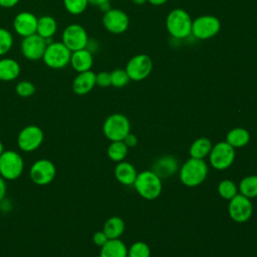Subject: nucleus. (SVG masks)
I'll return each mask as SVG.
<instances>
[{"label":"nucleus","mask_w":257,"mask_h":257,"mask_svg":"<svg viewBox=\"0 0 257 257\" xmlns=\"http://www.w3.org/2000/svg\"><path fill=\"white\" fill-rule=\"evenodd\" d=\"M192 22L193 20L186 10L175 8L167 15L166 27L173 37L183 39L192 34Z\"/></svg>","instance_id":"nucleus-1"},{"label":"nucleus","mask_w":257,"mask_h":257,"mask_svg":"<svg viewBox=\"0 0 257 257\" xmlns=\"http://www.w3.org/2000/svg\"><path fill=\"white\" fill-rule=\"evenodd\" d=\"M208 174L207 164L203 159H189L181 168L180 179L188 187H196L202 184Z\"/></svg>","instance_id":"nucleus-2"},{"label":"nucleus","mask_w":257,"mask_h":257,"mask_svg":"<svg viewBox=\"0 0 257 257\" xmlns=\"http://www.w3.org/2000/svg\"><path fill=\"white\" fill-rule=\"evenodd\" d=\"M71 51L61 41H51L42 56L44 64L52 69H61L69 64Z\"/></svg>","instance_id":"nucleus-3"},{"label":"nucleus","mask_w":257,"mask_h":257,"mask_svg":"<svg viewBox=\"0 0 257 257\" xmlns=\"http://www.w3.org/2000/svg\"><path fill=\"white\" fill-rule=\"evenodd\" d=\"M134 186L137 192L147 200H155L157 199L162 193V181L161 179L152 171H144L140 173Z\"/></svg>","instance_id":"nucleus-4"},{"label":"nucleus","mask_w":257,"mask_h":257,"mask_svg":"<svg viewBox=\"0 0 257 257\" xmlns=\"http://www.w3.org/2000/svg\"><path fill=\"white\" fill-rule=\"evenodd\" d=\"M24 169L23 158L15 151H4L0 155V176L7 180L12 181L18 179Z\"/></svg>","instance_id":"nucleus-5"},{"label":"nucleus","mask_w":257,"mask_h":257,"mask_svg":"<svg viewBox=\"0 0 257 257\" xmlns=\"http://www.w3.org/2000/svg\"><path fill=\"white\" fill-rule=\"evenodd\" d=\"M102 131L104 136L111 142L123 141L131 131L127 117L121 113H113L106 117L103 122Z\"/></svg>","instance_id":"nucleus-6"},{"label":"nucleus","mask_w":257,"mask_h":257,"mask_svg":"<svg viewBox=\"0 0 257 257\" xmlns=\"http://www.w3.org/2000/svg\"><path fill=\"white\" fill-rule=\"evenodd\" d=\"M221 29L219 18L213 15H201L192 22V34L200 40L216 36Z\"/></svg>","instance_id":"nucleus-7"},{"label":"nucleus","mask_w":257,"mask_h":257,"mask_svg":"<svg viewBox=\"0 0 257 257\" xmlns=\"http://www.w3.org/2000/svg\"><path fill=\"white\" fill-rule=\"evenodd\" d=\"M61 42L71 51L87 47L88 35L83 26L77 23L67 25L61 34Z\"/></svg>","instance_id":"nucleus-8"},{"label":"nucleus","mask_w":257,"mask_h":257,"mask_svg":"<svg viewBox=\"0 0 257 257\" xmlns=\"http://www.w3.org/2000/svg\"><path fill=\"white\" fill-rule=\"evenodd\" d=\"M43 139V131L38 125L29 124L19 132L17 137V146L22 152L30 153L41 146Z\"/></svg>","instance_id":"nucleus-9"},{"label":"nucleus","mask_w":257,"mask_h":257,"mask_svg":"<svg viewBox=\"0 0 257 257\" xmlns=\"http://www.w3.org/2000/svg\"><path fill=\"white\" fill-rule=\"evenodd\" d=\"M153 69L152 58L147 54H137L126 63L125 71L131 80L141 81L147 78Z\"/></svg>","instance_id":"nucleus-10"},{"label":"nucleus","mask_w":257,"mask_h":257,"mask_svg":"<svg viewBox=\"0 0 257 257\" xmlns=\"http://www.w3.org/2000/svg\"><path fill=\"white\" fill-rule=\"evenodd\" d=\"M29 176L34 184L38 186H45L54 180L56 176V167L51 161L47 159H40L32 164Z\"/></svg>","instance_id":"nucleus-11"},{"label":"nucleus","mask_w":257,"mask_h":257,"mask_svg":"<svg viewBox=\"0 0 257 257\" xmlns=\"http://www.w3.org/2000/svg\"><path fill=\"white\" fill-rule=\"evenodd\" d=\"M209 160L213 168L225 170L229 168L235 160V149L227 142H220L212 147Z\"/></svg>","instance_id":"nucleus-12"},{"label":"nucleus","mask_w":257,"mask_h":257,"mask_svg":"<svg viewBox=\"0 0 257 257\" xmlns=\"http://www.w3.org/2000/svg\"><path fill=\"white\" fill-rule=\"evenodd\" d=\"M103 27L112 34H121L126 31L130 19L127 14L117 8H110L102 16Z\"/></svg>","instance_id":"nucleus-13"},{"label":"nucleus","mask_w":257,"mask_h":257,"mask_svg":"<svg viewBox=\"0 0 257 257\" xmlns=\"http://www.w3.org/2000/svg\"><path fill=\"white\" fill-rule=\"evenodd\" d=\"M46 45V40L35 33L22 39L20 43V51L26 59L36 61L42 59Z\"/></svg>","instance_id":"nucleus-14"},{"label":"nucleus","mask_w":257,"mask_h":257,"mask_svg":"<svg viewBox=\"0 0 257 257\" xmlns=\"http://www.w3.org/2000/svg\"><path fill=\"white\" fill-rule=\"evenodd\" d=\"M253 213V206L249 198L242 194L234 196L229 203V215L238 223H244L248 221Z\"/></svg>","instance_id":"nucleus-15"},{"label":"nucleus","mask_w":257,"mask_h":257,"mask_svg":"<svg viewBox=\"0 0 257 257\" xmlns=\"http://www.w3.org/2000/svg\"><path fill=\"white\" fill-rule=\"evenodd\" d=\"M36 15L30 11H21L13 19V29L21 37H27L36 33L37 28Z\"/></svg>","instance_id":"nucleus-16"},{"label":"nucleus","mask_w":257,"mask_h":257,"mask_svg":"<svg viewBox=\"0 0 257 257\" xmlns=\"http://www.w3.org/2000/svg\"><path fill=\"white\" fill-rule=\"evenodd\" d=\"M95 85V73L91 70L77 73L72 80V90L77 95H84L90 92Z\"/></svg>","instance_id":"nucleus-17"},{"label":"nucleus","mask_w":257,"mask_h":257,"mask_svg":"<svg viewBox=\"0 0 257 257\" xmlns=\"http://www.w3.org/2000/svg\"><path fill=\"white\" fill-rule=\"evenodd\" d=\"M69 64L77 73L91 70L93 64V56L88 48L79 49L71 52Z\"/></svg>","instance_id":"nucleus-18"},{"label":"nucleus","mask_w":257,"mask_h":257,"mask_svg":"<svg viewBox=\"0 0 257 257\" xmlns=\"http://www.w3.org/2000/svg\"><path fill=\"white\" fill-rule=\"evenodd\" d=\"M178 161L174 157L163 156L153 164L152 172H154L160 179H164L174 175L178 171Z\"/></svg>","instance_id":"nucleus-19"},{"label":"nucleus","mask_w":257,"mask_h":257,"mask_svg":"<svg viewBox=\"0 0 257 257\" xmlns=\"http://www.w3.org/2000/svg\"><path fill=\"white\" fill-rule=\"evenodd\" d=\"M21 71L20 64L17 60L10 57L0 58V80L1 81H13L15 80Z\"/></svg>","instance_id":"nucleus-20"},{"label":"nucleus","mask_w":257,"mask_h":257,"mask_svg":"<svg viewBox=\"0 0 257 257\" xmlns=\"http://www.w3.org/2000/svg\"><path fill=\"white\" fill-rule=\"evenodd\" d=\"M57 31V21L53 16L42 15L37 20L36 33L46 41L50 40Z\"/></svg>","instance_id":"nucleus-21"},{"label":"nucleus","mask_w":257,"mask_h":257,"mask_svg":"<svg viewBox=\"0 0 257 257\" xmlns=\"http://www.w3.org/2000/svg\"><path fill=\"white\" fill-rule=\"evenodd\" d=\"M114 175L116 180L125 186L134 185L138 176L135 167L128 162H119L114 169Z\"/></svg>","instance_id":"nucleus-22"},{"label":"nucleus","mask_w":257,"mask_h":257,"mask_svg":"<svg viewBox=\"0 0 257 257\" xmlns=\"http://www.w3.org/2000/svg\"><path fill=\"white\" fill-rule=\"evenodd\" d=\"M99 257H127V249L119 239H108L101 246Z\"/></svg>","instance_id":"nucleus-23"},{"label":"nucleus","mask_w":257,"mask_h":257,"mask_svg":"<svg viewBox=\"0 0 257 257\" xmlns=\"http://www.w3.org/2000/svg\"><path fill=\"white\" fill-rule=\"evenodd\" d=\"M108 239H118L124 231V222L121 218L113 216L107 219L102 230Z\"/></svg>","instance_id":"nucleus-24"},{"label":"nucleus","mask_w":257,"mask_h":257,"mask_svg":"<svg viewBox=\"0 0 257 257\" xmlns=\"http://www.w3.org/2000/svg\"><path fill=\"white\" fill-rule=\"evenodd\" d=\"M250 141V135L247 130L242 127H236L231 130L226 136V142L235 148H241L247 145Z\"/></svg>","instance_id":"nucleus-25"},{"label":"nucleus","mask_w":257,"mask_h":257,"mask_svg":"<svg viewBox=\"0 0 257 257\" xmlns=\"http://www.w3.org/2000/svg\"><path fill=\"white\" fill-rule=\"evenodd\" d=\"M212 150V143L207 138L197 139L190 148L191 158L195 159H204L210 154Z\"/></svg>","instance_id":"nucleus-26"},{"label":"nucleus","mask_w":257,"mask_h":257,"mask_svg":"<svg viewBox=\"0 0 257 257\" xmlns=\"http://www.w3.org/2000/svg\"><path fill=\"white\" fill-rule=\"evenodd\" d=\"M239 190L243 196L249 199L257 197V176H248L242 179Z\"/></svg>","instance_id":"nucleus-27"},{"label":"nucleus","mask_w":257,"mask_h":257,"mask_svg":"<svg viewBox=\"0 0 257 257\" xmlns=\"http://www.w3.org/2000/svg\"><path fill=\"white\" fill-rule=\"evenodd\" d=\"M127 154V147L123 141L111 142L107 149V156L114 162H121Z\"/></svg>","instance_id":"nucleus-28"},{"label":"nucleus","mask_w":257,"mask_h":257,"mask_svg":"<svg viewBox=\"0 0 257 257\" xmlns=\"http://www.w3.org/2000/svg\"><path fill=\"white\" fill-rule=\"evenodd\" d=\"M88 4V0H63L64 8L72 15H79L84 12Z\"/></svg>","instance_id":"nucleus-29"},{"label":"nucleus","mask_w":257,"mask_h":257,"mask_svg":"<svg viewBox=\"0 0 257 257\" xmlns=\"http://www.w3.org/2000/svg\"><path fill=\"white\" fill-rule=\"evenodd\" d=\"M13 46V36L9 30L0 27V57L7 54Z\"/></svg>","instance_id":"nucleus-30"},{"label":"nucleus","mask_w":257,"mask_h":257,"mask_svg":"<svg viewBox=\"0 0 257 257\" xmlns=\"http://www.w3.org/2000/svg\"><path fill=\"white\" fill-rule=\"evenodd\" d=\"M110 79H111V85L116 88L125 86L131 80L125 69H121V68L112 70L110 72Z\"/></svg>","instance_id":"nucleus-31"},{"label":"nucleus","mask_w":257,"mask_h":257,"mask_svg":"<svg viewBox=\"0 0 257 257\" xmlns=\"http://www.w3.org/2000/svg\"><path fill=\"white\" fill-rule=\"evenodd\" d=\"M218 192L222 198L231 200L237 195V187L234 182L230 180H223L218 186Z\"/></svg>","instance_id":"nucleus-32"},{"label":"nucleus","mask_w":257,"mask_h":257,"mask_svg":"<svg viewBox=\"0 0 257 257\" xmlns=\"http://www.w3.org/2000/svg\"><path fill=\"white\" fill-rule=\"evenodd\" d=\"M150 255L151 250L149 245L141 241L134 243L127 251V257H150Z\"/></svg>","instance_id":"nucleus-33"},{"label":"nucleus","mask_w":257,"mask_h":257,"mask_svg":"<svg viewBox=\"0 0 257 257\" xmlns=\"http://www.w3.org/2000/svg\"><path fill=\"white\" fill-rule=\"evenodd\" d=\"M15 91L21 97H30L35 93L36 87L29 80H21L16 84Z\"/></svg>","instance_id":"nucleus-34"},{"label":"nucleus","mask_w":257,"mask_h":257,"mask_svg":"<svg viewBox=\"0 0 257 257\" xmlns=\"http://www.w3.org/2000/svg\"><path fill=\"white\" fill-rule=\"evenodd\" d=\"M95 82H96V85L100 87H107L111 85L110 72H107V71L98 72L97 74H95Z\"/></svg>","instance_id":"nucleus-35"},{"label":"nucleus","mask_w":257,"mask_h":257,"mask_svg":"<svg viewBox=\"0 0 257 257\" xmlns=\"http://www.w3.org/2000/svg\"><path fill=\"white\" fill-rule=\"evenodd\" d=\"M108 240L107 236L105 235V233L103 231H97L93 234L92 236V241L95 245L101 247L102 245H104L106 243V241Z\"/></svg>","instance_id":"nucleus-36"},{"label":"nucleus","mask_w":257,"mask_h":257,"mask_svg":"<svg viewBox=\"0 0 257 257\" xmlns=\"http://www.w3.org/2000/svg\"><path fill=\"white\" fill-rule=\"evenodd\" d=\"M123 143L126 145V147H130V148H134L137 146L138 144V139L135 135L133 134H127L126 137L123 139Z\"/></svg>","instance_id":"nucleus-37"},{"label":"nucleus","mask_w":257,"mask_h":257,"mask_svg":"<svg viewBox=\"0 0 257 257\" xmlns=\"http://www.w3.org/2000/svg\"><path fill=\"white\" fill-rule=\"evenodd\" d=\"M20 0H0V7L5 8V9H9V8H13L14 6H16L19 3Z\"/></svg>","instance_id":"nucleus-38"},{"label":"nucleus","mask_w":257,"mask_h":257,"mask_svg":"<svg viewBox=\"0 0 257 257\" xmlns=\"http://www.w3.org/2000/svg\"><path fill=\"white\" fill-rule=\"evenodd\" d=\"M6 182H5V179H3L1 176H0V201H2L6 195Z\"/></svg>","instance_id":"nucleus-39"},{"label":"nucleus","mask_w":257,"mask_h":257,"mask_svg":"<svg viewBox=\"0 0 257 257\" xmlns=\"http://www.w3.org/2000/svg\"><path fill=\"white\" fill-rule=\"evenodd\" d=\"M98 7H99V9H100L103 13L107 12V11L111 8V7H110V3H109V1H108V2H104V3L100 4Z\"/></svg>","instance_id":"nucleus-40"},{"label":"nucleus","mask_w":257,"mask_h":257,"mask_svg":"<svg viewBox=\"0 0 257 257\" xmlns=\"http://www.w3.org/2000/svg\"><path fill=\"white\" fill-rule=\"evenodd\" d=\"M168 0H148L149 3H151L152 5H155V6H160V5H163L167 2Z\"/></svg>","instance_id":"nucleus-41"},{"label":"nucleus","mask_w":257,"mask_h":257,"mask_svg":"<svg viewBox=\"0 0 257 257\" xmlns=\"http://www.w3.org/2000/svg\"><path fill=\"white\" fill-rule=\"evenodd\" d=\"M109 0H88V3L93 5V6H99L100 4L104 3V2H108Z\"/></svg>","instance_id":"nucleus-42"},{"label":"nucleus","mask_w":257,"mask_h":257,"mask_svg":"<svg viewBox=\"0 0 257 257\" xmlns=\"http://www.w3.org/2000/svg\"><path fill=\"white\" fill-rule=\"evenodd\" d=\"M135 4H137V5H143V4H145L146 2H148V0H132Z\"/></svg>","instance_id":"nucleus-43"},{"label":"nucleus","mask_w":257,"mask_h":257,"mask_svg":"<svg viewBox=\"0 0 257 257\" xmlns=\"http://www.w3.org/2000/svg\"><path fill=\"white\" fill-rule=\"evenodd\" d=\"M3 152H4V147H3V144H2V142L0 141V155H1Z\"/></svg>","instance_id":"nucleus-44"}]
</instances>
